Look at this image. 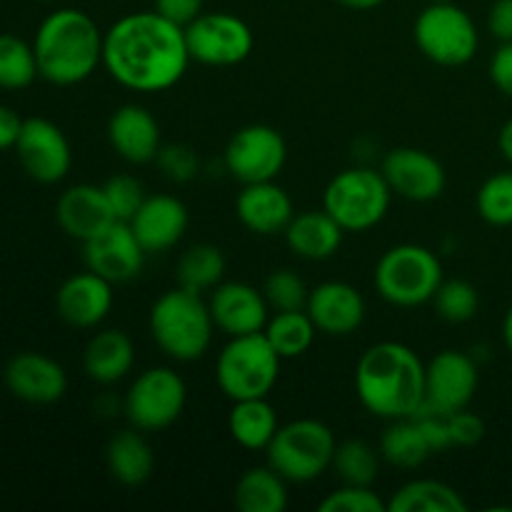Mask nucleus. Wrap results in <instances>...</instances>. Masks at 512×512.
Instances as JSON below:
<instances>
[{
  "label": "nucleus",
  "mask_w": 512,
  "mask_h": 512,
  "mask_svg": "<svg viewBox=\"0 0 512 512\" xmlns=\"http://www.w3.org/2000/svg\"><path fill=\"white\" fill-rule=\"evenodd\" d=\"M190 65L185 28L158 10L130 13L103 35V68L135 93H160L178 83Z\"/></svg>",
  "instance_id": "obj_1"
},
{
  "label": "nucleus",
  "mask_w": 512,
  "mask_h": 512,
  "mask_svg": "<svg viewBox=\"0 0 512 512\" xmlns=\"http://www.w3.org/2000/svg\"><path fill=\"white\" fill-rule=\"evenodd\" d=\"M355 390L365 410L378 418H413L425 403V363L408 345L375 343L360 355Z\"/></svg>",
  "instance_id": "obj_2"
},
{
  "label": "nucleus",
  "mask_w": 512,
  "mask_h": 512,
  "mask_svg": "<svg viewBox=\"0 0 512 512\" xmlns=\"http://www.w3.org/2000/svg\"><path fill=\"white\" fill-rule=\"evenodd\" d=\"M103 30L78 8L45 15L33 38L40 78L53 85H78L103 65Z\"/></svg>",
  "instance_id": "obj_3"
},
{
  "label": "nucleus",
  "mask_w": 512,
  "mask_h": 512,
  "mask_svg": "<svg viewBox=\"0 0 512 512\" xmlns=\"http://www.w3.org/2000/svg\"><path fill=\"white\" fill-rule=\"evenodd\" d=\"M150 335L168 358L193 363L208 353L213 343V315L200 293L173 288L160 295L150 308Z\"/></svg>",
  "instance_id": "obj_4"
},
{
  "label": "nucleus",
  "mask_w": 512,
  "mask_h": 512,
  "mask_svg": "<svg viewBox=\"0 0 512 512\" xmlns=\"http://www.w3.org/2000/svg\"><path fill=\"white\" fill-rule=\"evenodd\" d=\"M443 283V265L425 245L403 243L385 250L375 265V290L395 308H418L433 300Z\"/></svg>",
  "instance_id": "obj_5"
},
{
  "label": "nucleus",
  "mask_w": 512,
  "mask_h": 512,
  "mask_svg": "<svg viewBox=\"0 0 512 512\" xmlns=\"http://www.w3.org/2000/svg\"><path fill=\"white\" fill-rule=\"evenodd\" d=\"M335 440L333 430L313 418H300L280 425L268 445V465L288 483H313L328 468H333Z\"/></svg>",
  "instance_id": "obj_6"
},
{
  "label": "nucleus",
  "mask_w": 512,
  "mask_h": 512,
  "mask_svg": "<svg viewBox=\"0 0 512 512\" xmlns=\"http://www.w3.org/2000/svg\"><path fill=\"white\" fill-rule=\"evenodd\" d=\"M390 198L393 190L383 173L373 168H348L325 188L323 210L345 233H365L383 223Z\"/></svg>",
  "instance_id": "obj_7"
},
{
  "label": "nucleus",
  "mask_w": 512,
  "mask_h": 512,
  "mask_svg": "<svg viewBox=\"0 0 512 512\" xmlns=\"http://www.w3.org/2000/svg\"><path fill=\"white\" fill-rule=\"evenodd\" d=\"M280 355L268 343L265 333L240 335L220 350L215 363L218 388L230 400L268 398L280 375Z\"/></svg>",
  "instance_id": "obj_8"
},
{
  "label": "nucleus",
  "mask_w": 512,
  "mask_h": 512,
  "mask_svg": "<svg viewBox=\"0 0 512 512\" xmlns=\"http://www.w3.org/2000/svg\"><path fill=\"white\" fill-rule=\"evenodd\" d=\"M413 35L420 53L445 68L470 63L480 45L473 18L450 0L430 3L415 20Z\"/></svg>",
  "instance_id": "obj_9"
},
{
  "label": "nucleus",
  "mask_w": 512,
  "mask_h": 512,
  "mask_svg": "<svg viewBox=\"0 0 512 512\" xmlns=\"http://www.w3.org/2000/svg\"><path fill=\"white\" fill-rule=\"evenodd\" d=\"M188 388L173 368H148L125 393V418L143 433L170 428L183 415Z\"/></svg>",
  "instance_id": "obj_10"
},
{
  "label": "nucleus",
  "mask_w": 512,
  "mask_h": 512,
  "mask_svg": "<svg viewBox=\"0 0 512 512\" xmlns=\"http://www.w3.org/2000/svg\"><path fill=\"white\" fill-rule=\"evenodd\" d=\"M185 43L190 60L213 68L238 65L253 53V30L233 13H200L185 25Z\"/></svg>",
  "instance_id": "obj_11"
},
{
  "label": "nucleus",
  "mask_w": 512,
  "mask_h": 512,
  "mask_svg": "<svg viewBox=\"0 0 512 512\" xmlns=\"http://www.w3.org/2000/svg\"><path fill=\"white\" fill-rule=\"evenodd\" d=\"M285 160H288V145L273 125H245L225 148V168L243 185L275 180Z\"/></svg>",
  "instance_id": "obj_12"
},
{
  "label": "nucleus",
  "mask_w": 512,
  "mask_h": 512,
  "mask_svg": "<svg viewBox=\"0 0 512 512\" xmlns=\"http://www.w3.org/2000/svg\"><path fill=\"white\" fill-rule=\"evenodd\" d=\"M478 383V363L473 355L443 350L425 365V403L420 410H433L440 415L465 410L478 393Z\"/></svg>",
  "instance_id": "obj_13"
},
{
  "label": "nucleus",
  "mask_w": 512,
  "mask_h": 512,
  "mask_svg": "<svg viewBox=\"0 0 512 512\" xmlns=\"http://www.w3.org/2000/svg\"><path fill=\"white\" fill-rule=\"evenodd\" d=\"M15 155L33 180L60 183L73 165V153L63 130L48 118H28L15 143Z\"/></svg>",
  "instance_id": "obj_14"
},
{
  "label": "nucleus",
  "mask_w": 512,
  "mask_h": 512,
  "mask_svg": "<svg viewBox=\"0 0 512 512\" xmlns=\"http://www.w3.org/2000/svg\"><path fill=\"white\" fill-rule=\"evenodd\" d=\"M143 245L135 238L133 228L125 220H115L103 233L83 243L85 268L98 273L108 283H130L140 275L145 263Z\"/></svg>",
  "instance_id": "obj_15"
},
{
  "label": "nucleus",
  "mask_w": 512,
  "mask_h": 512,
  "mask_svg": "<svg viewBox=\"0 0 512 512\" xmlns=\"http://www.w3.org/2000/svg\"><path fill=\"white\" fill-rule=\"evenodd\" d=\"M380 173L388 180L393 195L410 203H430L443 195L448 185L443 163L420 148H395L385 155Z\"/></svg>",
  "instance_id": "obj_16"
},
{
  "label": "nucleus",
  "mask_w": 512,
  "mask_h": 512,
  "mask_svg": "<svg viewBox=\"0 0 512 512\" xmlns=\"http://www.w3.org/2000/svg\"><path fill=\"white\" fill-rule=\"evenodd\" d=\"M208 305L215 328L223 330L228 338L263 333L270 320V305L263 290L238 280L220 283L218 288L210 290Z\"/></svg>",
  "instance_id": "obj_17"
},
{
  "label": "nucleus",
  "mask_w": 512,
  "mask_h": 512,
  "mask_svg": "<svg viewBox=\"0 0 512 512\" xmlns=\"http://www.w3.org/2000/svg\"><path fill=\"white\" fill-rule=\"evenodd\" d=\"M5 388L23 403L50 405L58 403L68 390V375L58 360L43 353H18L3 370Z\"/></svg>",
  "instance_id": "obj_18"
},
{
  "label": "nucleus",
  "mask_w": 512,
  "mask_h": 512,
  "mask_svg": "<svg viewBox=\"0 0 512 512\" xmlns=\"http://www.w3.org/2000/svg\"><path fill=\"white\" fill-rule=\"evenodd\" d=\"M55 310L70 328H98L113 310V283L93 270L70 275L55 293Z\"/></svg>",
  "instance_id": "obj_19"
},
{
  "label": "nucleus",
  "mask_w": 512,
  "mask_h": 512,
  "mask_svg": "<svg viewBox=\"0 0 512 512\" xmlns=\"http://www.w3.org/2000/svg\"><path fill=\"white\" fill-rule=\"evenodd\" d=\"M128 225L145 253H165L188 230V208L175 195H148Z\"/></svg>",
  "instance_id": "obj_20"
},
{
  "label": "nucleus",
  "mask_w": 512,
  "mask_h": 512,
  "mask_svg": "<svg viewBox=\"0 0 512 512\" xmlns=\"http://www.w3.org/2000/svg\"><path fill=\"white\" fill-rule=\"evenodd\" d=\"M305 310H308L318 333L343 338V335L355 333L363 325L365 298L350 283L328 280V283H320L318 288L310 290Z\"/></svg>",
  "instance_id": "obj_21"
},
{
  "label": "nucleus",
  "mask_w": 512,
  "mask_h": 512,
  "mask_svg": "<svg viewBox=\"0 0 512 512\" xmlns=\"http://www.w3.org/2000/svg\"><path fill=\"white\" fill-rule=\"evenodd\" d=\"M108 143L115 153L133 165L153 163L160 143V125L148 108L138 103L120 105L108 120Z\"/></svg>",
  "instance_id": "obj_22"
},
{
  "label": "nucleus",
  "mask_w": 512,
  "mask_h": 512,
  "mask_svg": "<svg viewBox=\"0 0 512 512\" xmlns=\"http://www.w3.org/2000/svg\"><path fill=\"white\" fill-rule=\"evenodd\" d=\"M55 220L65 235L85 243V240L103 233L118 218L110 208L103 185L98 188V185L80 183L60 195L58 205H55Z\"/></svg>",
  "instance_id": "obj_23"
},
{
  "label": "nucleus",
  "mask_w": 512,
  "mask_h": 512,
  "mask_svg": "<svg viewBox=\"0 0 512 512\" xmlns=\"http://www.w3.org/2000/svg\"><path fill=\"white\" fill-rule=\"evenodd\" d=\"M238 220L255 235H278L285 233L293 220V200L273 180L243 185L235 200Z\"/></svg>",
  "instance_id": "obj_24"
},
{
  "label": "nucleus",
  "mask_w": 512,
  "mask_h": 512,
  "mask_svg": "<svg viewBox=\"0 0 512 512\" xmlns=\"http://www.w3.org/2000/svg\"><path fill=\"white\" fill-rule=\"evenodd\" d=\"M135 365V345L123 330H100L88 340L83 353V370L93 383L113 385L128 378Z\"/></svg>",
  "instance_id": "obj_25"
},
{
  "label": "nucleus",
  "mask_w": 512,
  "mask_h": 512,
  "mask_svg": "<svg viewBox=\"0 0 512 512\" xmlns=\"http://www.w3.org/2000/svg\"><path fill=\"white\" fill-rule=\"evenodd\" d=\"M343 233L345 230L325 210H305L293 215L288 223L285 243L298 258L320 263L338 253L343 245Z\"/></svg>",
  "instance_id": "obj_26"
},
{
  "label": "nucleus",
  "mask_w": 512,
  "mask_h": 512,
  "mask_svg": "<svg viewBox=\"0 0 512 512\" xmlns=\"http://www.w3.org/2000/svg\"><path fill=\"white\" fill-rule=\"evenodd\" d=\"M105 463H108L110 475L120 485L138 488L148 483L155 470V453L150 443L145 440L143 430L130 428L123 433L113 435L105 450Z\"/></svg>",
  "instance_id": "obj_27"
},
{
  "label": "nucleus",
  "mask_w": 512,
  "mask_h": 512,
  "mask_svg": "<svg viewBox=\"0 0 512 512\" xmlns=\"http://www.w3.org/2000/svg\"><path fill=\"white\" fill-rule=\"evenodd\" d=\"M278 413L268 398L235 400L228 415L230 438L245 450H268L270 440L278 433Z\"/></svg>",
  "instance_id": "obj_28"
},
{
  "label": "nucleus",
  "mask_w": 512,
  "mask_h": 512,
  "mask_svg": "<svg viewBox=\"0 0 512 512\" xmlns=\"http://www.w3.org/2000/svg\"><path fill=\"white\" fill-rule=\"evenodd\" d=\"M235 508L240 512H283L288 508V480L270 465L245 470L235 485Z\"/></svg>",
  "instance_id": "obj_29"
},
{
  "label": "nucleus",
  "mask_w": 512,
  "mask_h": 512,
  "mask_svg": "<svg viewBox=\"0 0 512 512\" xmlns=\"http://www.w3.org/2000/svg\"><path fill=\"white\" fill-rule=\"evenodd\" d=\"M463 495L440 480H410L388 500V512H465Z\"/></svg>",
  "instance_id": "obj_30"
},
{
  "label": "nucleus",
  "mask_w": 512,
  "mask_h": 512,
  "mask_svg": "<svg viewBox=\"0 0 512 512\" xmlns=\"http://www.w3.org/2000/svg\"><path fill=\"white\" fill-rule=\"evenodd\" d=\"M380 455H383L385 463L395 465V468L413 470L420 468L433 455V450H430L418 420L398 418L390 420L383 438H380Z\"/></svg>",
  "instance_id": "obj_31"
},
{
  "label": "nucleus",
  "mask_w": 512,
  "mask_h": 512,
  "mask_svg": "<svg viewBox=\"0 0 512 512\" xmlns=\"http://www.w3.org/2000/svg\"><path fill=\"white\" fill-rule=\"evenodd\" d=\"M225 275V255L223 250L210 243L190 245L180 255L175 265V280L180 288L193 290V293H205L223 283Z\"/></svg>",
  "instance_id": "obj_32"
},
{
  "label": "nucleus",
  "mask_w": 512,
  "mask_h": 512,
  "mask_svg": "<svg viewBox=\"0 0 512 512\" xmlns=\"http://www.w3.org/2000/svg\"><path fill=\"white\" fill-rule=\"evenodd\" d=\"M263 333L275 348V353L283 360H290L308 353L318 328L310 320L308 310H283V313H275L268 320Z\"/></svg>",
  "instance_id": "obj_33"
},
{
  "label": "nucleus",
  "mask_w": 512,
  "mask_h": 512,
  "mask_svg": "<svg viewBox=\"0 0 512 512\" xmlns=\"http://www.w3.org/2000/svg\"><path fill=\"white\" fill-rule=\"evenodd\" d=\"M38 75L33 43H25L13 33H0V88H28Z\"/></svg>",
  "instance_id": "obj_34"
},
{
  "label": "nucleus",
  "mask_w": 512,
  "mask_h": 512,
  "mask_svg": "<svg viewBox=\"0 0 512 512\" xmlns=\"http://www.w3.org/2000/svg\"><path fill=\"white\" fill-rule=\"evenodd\" d=\"M380 458V450L365 440H345L335 448L333 470L345 485H373L380 475Z\"/></svg>",
  "instance_id": "obj_35"
},
{
  "label": "nucleus",
  "mask_w": 512,
  "mask_h": 512,
  "mask_svg": "<svg viewBox=\"0 0 512 512\" xmlns=\"http://www.w3.org/2000/svg\"><path fill=\"white\" fill-rule=\"evenodd\" d=\"M475 208L485 223L495 228H508L512 225V170L495 173L480 185L475 195Z\"/></svg>",
  "instance_id": "obj_36"
},
{
  "label": "nucleus",
  "mask_w": 512,
  "mask_h": 512,
  "mask_svg": "<svg viewBox=\"0 0 512 512\" xmlns=\"http://www.w3.org/2000/svg\"><path fill=\"white\" fill-rule=\"evenodd\" d=\"M435 313L445 320V323H468L475 318L480 308V295L473 283L468 280H443L438 293L433 295Z\"/></svg>",
  "instance_id": "obj_37"
},
{
  "label": "nucleus",
  "mask_w": 512,
  "mask_h": 512,
  "mask_svg": "<svg viewBox=\"0 0 512 512\" xmlns=\"http://www.w3.org/2000/svg\"><path fill=\"white\" fill-rule=\"evenodd\" d=\"M263 295L275 313H283V310H305L310 290L305 288L303 278H300L298 273L283 268L273 270V273L265 278Z\"/></svg>",
  "instance_id": "obj_38"
},
{
  "label": "nucleus",
  "mask_w": 512,
  "mask_h": 512,
  "mask_svg": "<svg viewBox=\"0 0 512 512\" xmlns=\"http://www.w3.org/2000/svg\"><path fill=\"white\" fill-rule=\"evenodd\" d=\"M320 512H388V503L373 490V485H345L333 490L323 503Z\"/></svg>",
  "instance_id": "obj_39"
},
{
  "label": "nucleus",
  "mask_w": 512,
  "mask_h": 512,
  "mask_svg": "<svg viewBox=\"0 0 512 512\" xmlns=\"http://www.w3.org/2000/svg\"><path fill=\"white\" fill-rule=\"evenodd\" d=\"M103 190L105 195H108V203L110 208H113L115 218L125 220V223L138 213L143 200L148 198L143 190V183H140L138 178H133V175H113V178L103 185Z\"/></svg>",
  "instance_id": "obj_40"
},
{
  "label": "nucleus",
  "mask_w": 512,
  "mask_h": 512,
  "mask_svg": "<svg viewBox=\"0 0 512 512\" xmlns=\"http://www.w3.org/2000/svg\"><path fill=\"white\" fill-rule=\"evenodd\" d=\"M155 163H158L160 173L173 183H190L200 173L198 153L183 143L163 145L155 155Z\"/></svg>",
  "instance_id": "obj_41"
},
{
  "label": "nucleus",
  "mask_w": 512,
  "mask_h": 512,
  "mask_svg": "<svg viewBox=\"0 0 512 512\" xmlns=\"http://www.w3.org/2000/svg\"><path fill=\"white\" fill-rule=\"evenodd\" d=\"M448 428H450V443L453 448H473L480 440L485 438V423L480 415L470 413L468 408L458 410V413L448 415Z\"/></svg>",
  "instance_id": "obj_42"
},
{
  "label": "nucleus",
  "mask_w": 512,
  "mask_h": 512,
  "mask_svg": "<svg viewBox=\"0 0 512 512\" xmlns=\"http://www.w3.org/2000/svg\"><path fill=\"white\" fill-rule=\"evenodd\" d=\"M205 0H155V10H158L163 18L173 20L180 28L193 23L200 13H203Z\"/></svg>",
  "instance_id": "obj_43"
},
{
  "label": "nucleus",
  "mask_w": 512,
  "mask_h": 512,
  "mask_svg": "<svg viewBox=\"0 0 512 512\" xmlns=\"http://www.w3.org/2000/svg\"><path fill=\"white\" fill-rule=\"evenodd\" d=\"M490 80L500 93L512 98V43H503L490 58Z\"/></svg>",
  "instance_id": "obj_44"
},
{
  "label": "nucleus",
  "mask_w": 512,
  "mask_h": 512,
  "mask_svg": "<svg viewBox=\"0 0 512 512\" xmlns=\"http://www.w3.org/2000/svg\"><path fill=\"white\" fill-rule=\"evenodd\" d=\"M488 28L500 43H512V0H495L490 5Z\"/></svg>",
  "instance_id": "obj_45"
},
{
  "label": "nucleus",
  "mask_w": 512,
  "mask_h": 512,
  "mask_svg": "<svg viewBox=\"0 0 512 512\" xmlns=\"http://www.w3.org/2000/svg\"><path fill=\"white\" fill-rule=\"evenodd\" d=\"M25 120L8 105H0V150L15 148Z\"/></svg>",
  "instance_id": "obj_46"
},
{
  "label": "nucleus",
  "mask_w": 512,
  "mask_h": 512,
  "mask_svg": "<svg viewBox=\"0 0 512 512\" xmlns=\"http://www.w3.org/2000/svg\"><path fill=\"white\" fill-rule=\"evenodd\" d=\"M498 145H500V153H503V158L512 165V118L503 125V130H500Z\"/></svg>",
  "instance_id": "obj_47"
},
{
  "label": "nucleus",
  "mask_w": 512,
  "mask_h": 512,
  "mask_svg": "<svg viewBox=\"0 0 512 512\" xmlns=\"http://www.w3.org/2000/svg\"><path fill=\"white\" fill-rule=\"evenodd\" d=\"M343 5H348V8L353 10H373L378 8V5H383L385 0H340Z\"/></svg>",
  "instance_id": "obj_48"
},
{
  "label": "nucleus",
  "mask_w": 512,
  "mask_h": 512,
  "mask_svg": "<svg viewBox=\"0 0 512 512\" xmlns=\"http://www.w3.org/2000/svg\"><path fill=\"white\" fill-rule=\"evenodd\" d=\"M503 340L512 353V308L508 310V315H505V320H503Z\"/></svg>",
  "instance_id": "obj_49"
},
{
  "label": "nucleus",
  "mask_w": 512,
  "mask_h": 512,
  "mask_svg": "<svg viewBox=\"0 0 512 512\" xmlns=\"http://www.w3.org/2000/svg\"><path fill=\"white\" fill-rule=\"evenodd\" d=\"M430 3H443V0H430Z\"/></svg>",
  "instance_id": "obj_50"
},
{
  "label": "nucleus",
  "mask_w": 512,
  "mask_h": 512,
  "mask_svg": "<svg viewBox=\"0 0 512 512\" xmlns=\"http://www.w3.org/2000/svg\"><path fill=\"white\" fill-rule=\"evenodd\" d=\"M40 3H53V0H40Z\"/></svg>",
  "instance_id": "obj_51"
}]
</instances>
